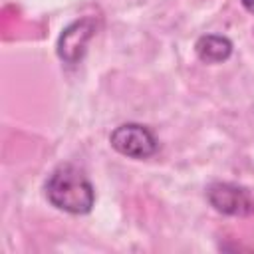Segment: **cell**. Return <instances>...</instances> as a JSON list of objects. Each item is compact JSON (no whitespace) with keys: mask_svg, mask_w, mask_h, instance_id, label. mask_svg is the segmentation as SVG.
I'll list each match as a JSON object with an SVG mask.
<instances>
[{"mask_svg":"<svg viewBox=\"0 0 254 254\" xmlns=\"http://www.w3.org/2000/svg\"><path fill=\"white\" fill-rule=\"evenodd\" d=\"M46 198L58 210L69 214H87L95 202V190L89 179L75 165H60L52 171L46 185Z\"/></svg>","mask_w":254,"mask_h":254,"instance_id":"obj_1","label":"cell"},{"mask_svg":"<svg viewBox=\"0 0 254 254\" xmlns=\"http://www.w3.org/2000/svg\"><path fill=\"white\" fill-rule=\"evenodd\" d=\"M109 143L119 155L129 159H147L157 151V139L153 131L139 123H123L115 127Z\"/></svg>","mask_w":254,"mask_h":254,"instance_id":"obj_2","label":"cell"},{"mask_svg":"<svg viewBox=\"0 0 254 254\" xmlns=\"http://www.w3.org/2000/svg\"><path fill=\"white\" fill-rule=\"evenodd\" d=\"M206 198L218 212L228 216H250L254 212L252 194L232 183H212L206 189Z\"/></svg>","mask_w":254,"mask_h":254,"instance_id":"obj_3","label":"cell"},{"mask_svg":"<svg viewBox=\"0 0 254 254\" xmlns=\"http://www.w3.org/2000/svg\"><path fill=\"white\" fill-rule=\"evenodd\" d=\"M95 34V20L93 18H79L71 22L58 38V56L65 64H77L87 50L89 40Z\"/></svg>","mask_w":254,"mask_h":254,"instance_id":"obj_4","label":"cell"},{"mask_svg":"<svg viewBox=\"0 0 254 254\" xmlns=\"http://www.w3.org/2000/svg\"><path fill=\"white\" fill-rule=\"evenodd\" d=\"M194 52H196V58L204 64H220L230 58L232 42L218 34H206L196 40Z\"/></svg>","mask_w":254,"mask_h":254,"instance_id":"obj_5","label":"cell"},{"mask_svg":"<svg viewBox=\"0 0 254 254\" xmlns=\"http://www.w3.org/2000/svg\"><path fill=\"white\" fill-rule=\"evenodd\" d=\"M242 2V6L250 12V14H254V0H240Z\"/></svg>","mask_w":254,"mask_h":254,"instance_id":"obj_6","label":"cell"}]
</instances>
